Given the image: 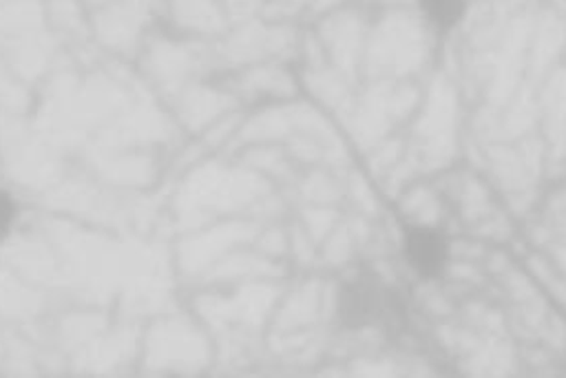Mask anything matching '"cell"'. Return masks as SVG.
I'll use <instances>...</instances> for the list:
<instances>
[{
    "mask_svg": "<svg viewBox=\"0 0 566 378\" xmlns=\"http://www.w3.org/2000/svg\"><path fill=\"white\" fill-rule=\"evenodd\" d=\"M427 18L442 31L455 27L467 9V0H420Z\"/></svg>",
    "mask_w": 566,
    "mask_h": 378,
    "instance_id": "3",
    "label": "cell"
},
{
    "mask_svg": "<svg viewBox=\"0 0 566 378\" xmlns=\"http://www.w3.org/2000/svg\"><path fill=\"white\" fill-rule=\"evenodd\" d=\"M402 252L411 270L422 279H438L449 263V241L444 232L429 225H409Z\"/></svg>",
    "mask_w": 566,
    "mask_h": 378,
    "instance_id": "2",
    "label": "cell"
},
{
    "mask_svg": "<svg viewBox=\"0 0 566 378\" xmlns=\"http://www.w3.org/2000/svg\"><path fill=\"white\" fill-rule=\"evenodd\" d=\"M338 314L349 329L378 325L389 332L400 329L407 318L402 298L371 274L354 276L340 287Z\"/></svg>",
    "mask_w": 566,
    "mask_h": 378,
    "instance_id": "1",
    "label": "cell"
},
{
    "mask_svg": "<svg viewBox=\"0 0 566 378\" xmlns=\"http://www.w3.org/2000/svg\"><path fill=\"white\" fill-rule=\"evenodd\" d=\"M11 221H13V203L4 192H0V239L9 232Z\"/></svg>",
    "mask_w": 566,
    "mask_h": 378,
    "instance_id": "4",
    "label": "cell"
}]
</instances>
